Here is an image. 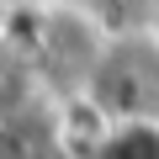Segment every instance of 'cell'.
Listing matches in <instances>:
<instances>
[{"label":"cell","instance_id":"obj_1","mask_svg":"<svg viewBox=\"0 0 159 159\" xmlns=\"http://www.w3.org/2000/svg\"><path fill=\"white\" fill-rule=\"evenodd\" d=\"M85 101L101 122H133V117H159V37L154 32H111L101 58L90 64Z\"/></svg>","mask_w":159,"mask_h":159},{"label":"cell","instance_id":"obj_2","mask_svg":"<svg viewBox=\"0 0 159 159\" xmlns=\"http://www.w3.org/2000/svg\"><path fill=\"white\" fill-rule=\"evenodd\" d=\"M106 37H111V32H101L85 11H74V6H53V11L37 21V53H43V64L64 80L74 96H80V85H85L90 64L101 58Z\"/></svg>","mask_w":159,"mask_h":159},{"label":"cell","instance_id":"obj_3","mask_svg":"<svg viewBox=\"0 0 159 159\" xmlns=\"http://www.w3.org/2000/svg\"><path fill=\"white\" fill-rule=\"evenodd\" d=\"M90 159H159V117L106 122V133H101Z\"/></svg>","mask_w":159,"mask_h":159}]
</instances>
